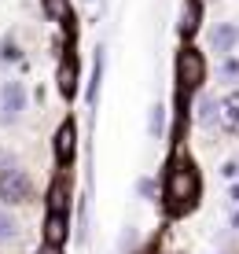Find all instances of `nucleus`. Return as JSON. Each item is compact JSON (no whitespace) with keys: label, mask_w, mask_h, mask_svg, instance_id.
I'll return each mask as SVG.
<instances>
[{"label":"nucleus","mask_w":239,"mask_h":254,"mask_svg":"<svg viewBox=\"0 0 239 254\" xmlns=\"http://www.w3.org/2000/svg\"><path fill=\"white\" fill-rule=\"evenodd\" d=\"M66 206H70V181L63 173V177H56V181H52V188H48V210L66 214Z\"/></svg>","instance_id":"nucleus-10"},{"label":"nucleus","mask_w":239,"mask_h":254,"mask_svg":"<svg viewBox=\"0 0 239 254\" xmlns=\"http://www.w3.org/2000/svg\"><path fill=\"white\" fill-rule=\"evenodd\" d=\"M56 81H59V96H63V100H74V92H77V56H74V48L63 52Z\"/></svg>","instance_id":"nucleus-6"},{"label":"nucleus","mask_w":239,"mask_h":254,"mask_svg":"<svg viewBox=\"0 0 239 254\" xmlns=\"http://www.w3.org/2000/svg\"><path fill=\"white\" fill-rule=\"evenodd\" d=\"M41 7H44L48 19H56L63 26H74V7H70V0H41Z\"/></svg>","instance_id":"nucleus-11"},{"label":"nucleus","mask_w":239,"mask_h":254,"mask_svg":"<svg viewBox=\"0 0 239 254\" xmlns=\"http://www.w3.org/2000/svg\"><path fill=\"white\" fill-rule=\"evenodd\" d=\"M74 151H77V126H74V118H66L56 129V136H52V155L59 159V166H70L74 162Z\"/></svg>","instance_id":"nucleus-5"},{"label":"nucleus","mask_w":239,"mask_h":254,"mask_svg":"<svg viewBox=\"0 0 239 254\" xmlns=\"http://www.w3.org/2000/svg\"><path fill=\"white\" fill-rule=\"evenodd\" d=\"M15 240H19V221L0 210V243H15Z\"/></svg>","instance_id":"nucleus-13"},{"label":"nucleus","mask_w":239,"mask_h":254,"mask_svg":"<svg viewBox=\"0 0 239 254\" xmlns=\"http://www.w3.org/2000/svg\"><path fill=\"white\" fill-rule=\"evenodd\" d=\"M162 122H166V107H162V103H155V107H151V122H147L151 136H158V133H162Z\"/></svg>","instance_id":"nucleus-16"},{"label":"nucleus","mask_w":239,"mask_h":254,"mask_svg":"<svg viewBox=\"0 0 239 254\" xmlns=\"http://www.w3.org/2000/svg\"><path fill=\"white\" fill-rule=\"evenodd\" d=\"M162 195H166V210H170L173 217L195 210L199 195H202V177H199V170H195L191 162H173L170 173H166Z\"/></svg>","instance_id":"nucleus-1"},{"label":"nucleus","mask_w":239,"mask_h":254,"mask_svg":"<svg viewBox=\"0 0 239 254\" xmlns=\"http://www.w3.org/2000/svg\"><path fill=\"white\" fill-rule=\"evenodd\" d=\"M33 195V181L22 166H11V170H0V203L4 206H19L30 203Z\"/></svg>","instance_id":"nucleus-3"},{"label":"nucleus","mask_w":239,"mask_h":254,"mask_svg":"<svg viewBox=\"0 0 239 254\" xmlns=\"http://www.w3.org/2000/svg\"><path fill=\"white\" fill-rule=\"evenodd\" d=\"M199 122H202V126H214V122H217V103L214 100H202L199 103Z\"/></svg>","instance_id":"nucleus-15"},{"label":"nucleus","mask_w":239,"mask_h":254,"mask_svg":"<svg viewBox=\"0 0 239 254\" xmlns=\"http://www.w3.org/2000/svg\"><path fill=\"white\" fill-rule=\"evenodd\" d=\"M100 77H103V52L96 56V70H92V85H88V103H96V92H100Z\"/></svg>","instance_id":"nucleus-14"},{"label":"nucleus","mask_w":239,"mask_h":254,"mask_svg":"<svg viewBox=\"0 0 239 254\" xmlns=\"http://www.w3.org/2000/svg\"><path fill=\"white\" fill-rule=\"evenodd\" d=\"M22 111H26V89L19 81H4L0 85V126L19 122Z\"/></svg>","instance_id":"nucleus-4"},{"label":"nucleus","mask_w":239,"mask_h":254,"mask_svg":"<svg viewBox=\"0 0 239 254\" xmlns=\"http://www.w3.org/2000/svg\"><path fill=\"white\" fill-rule=\"evenodd\" d=\"M140 195H155V181H140Z\"/></svg>","instance_id":"nucleus-20"},{"label":"nucleus","mask_w":239,"mask_h":254,"mask_svg":"<svg viewBox=\"0 0 239 254\" xmlns=\"http://www.w3.org/2000/svg\"><path fill=\"white\" fill-rule=\"evenodd\" d=\"M202 81H206V59H202L199 48L184 45L180 56H177V89H180V100H188Z\"/></svg>","instance_id":"nucleus-2"},{"label":"nucleus","mask_w":239,"mask_h":254,"mask_svg":"<svg viewBox=\"0 0 239 254\" xmlns=\"http://www.w3.org/2000/svg\"><path fill=\"white\" fill-rule=\"evenodd\" d=\"M236 37H239V30H236V26H217V30H214V37H210V41H214V52H232V45H236Z\"/></svg>","instance_id":"nucleus-12"},{"label":"nucleus","mask_w":239,"mask_h":254,"mask_svg":"<svg viewBox=\"0 0 239 254\" xmlns=\"http://www.w3.org/2000/svg\"><path fill=\"white\" fill-rule=\"evenodd\" d=\"M11 166H19V162H15V155L11 151H0V170H11Z\"/></svg>","instance_id":"nucleus-19"},{"label":"nucleus","mask_w":239,"mask_h":254,"mask_svg":"<svg viewBox=\"0 0 239 254\" xmlns=\"http://www.w3.org/2000/svg\"><path fill=\"white\" fill-rule=\"evenodd\" d=\"M37 254H63V243H48V240H44L37 247Z\"/></svg>","instance_id":"nucleus-18"},{"label":"nucleus","mask_w":239,"mask_h":254,"mask_svg":"<svg viewBox=\"0 0 239 254\" xmlns=\"http://www.w3.org/2000/svg\"><path fill=\"white\" fill-rule=\"evenodd\" d=\"M217 126L228 129V133H236V129H239V92L225 96V100L217 103Z\"/></svg>","instance_id":"nucleus-8"},{"label":"nucleus","mask_w":239,"mask_h":254,"mask_svg":"<svg viewBox=\"0 0 239 254\" xmlns=\"http://www.w3.org/2000/svg\"><path fill=\"white\" fill-rule=\"evenodd\" d=\"M19 59V48H15V41L7 37V41H0V63H15Z\"/></svg>","instance_id":"nucleus-17"},{"label":"nucleus","mask_w":239,"mask_h":254,"mask_svg":"<svg viewBox=\"0 0 239 254\" xmlns=\"http://www.w3.org/2000/svg\"><path fill=\"white\" fill-rule=\"evenodd\" d=\"M199 26H202V0H188L184 11H180V22H177V33L184 41H191L199 33Z\"/></svg>","instance_id":"nucleus-7"},{"label":"nucleus","mask_w":239,"mask_h":254,"mask_svg":"<svg viewBox=\"0 0 239 254\" xmlns=\"http://www.w3.org/2000/svg\"><path fill=\"white\" fill-rule=\"evenodd\" d=\"M66 232H70L66 214H59V210H48V217H44V240H48V243H63Z\"/></svg>","instance_id":"nucleus-9"}]
</instances>
